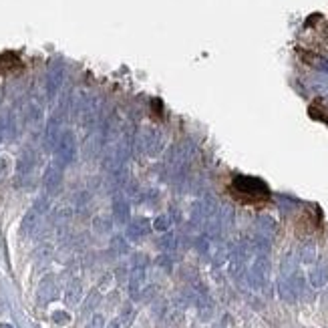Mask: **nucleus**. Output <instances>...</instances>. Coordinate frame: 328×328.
<instances>
[{
    "mask_svg": "<svg viewBox=\"0 0 328 328\" xmlns=\"http://www.w3.org/2000/svg\"><path fill=\"white\" fill-rule=\"evenodd\" d=\"M192 153H194V147H192L190 141H181V143L171 145L169 151H167V157H165V165H167L169 173L175 175V177L181 175L188 161H190V157H192Z\"/></svg>",
    "mask_w": 328,
    "mask_h": 328,
    "instance_id": "obj_1",
    "label": "nucleus"
},
{
    "mask_svg": "<svg viewBox=\"0 0 328 328\" xmlns=\"http://www.w3.org/2000/svg\"><path fill=\"white\" fill-rule=\"evenodd\" d=\"M55 153H57V161L55 163H59L61 167L73 163V159L77 155V141H75V133L71 129H66V131L59 135V141L55 145Z\"/></svg>",
    "mask_w": 328,
    "mask_h": 328,
    "instance_id": "obj_2",
    "label": "nucleus"
},
{
    "mask_svg": "<svg viewBox=\"0 0 328 328\" xmlns=\"http://www.w3.org/2000/svg\"><path fill=\"white\" fill-rule=\"evenodd\" d=\"M270 280V260L268 256H256L252 268L248 270V282L254 290H264Z\"/></svg>",
    "mask_w": 328,
    "mask_h": 328,
    "instance_id": "obj_3",
    "label": "nucleus"
},
{
    "mask_svg": "<svg viewBox=\"0 0 328 328\" xmlns=\"http://www.w3.org/2000/svg\"><path fill=\"white\" fill-rule=\"evenodd\" d=\"M233 190H238V192H242V194H246V196H268L270 194V190H268V185L264 183L262 179H258V177H250V175H238L236 179H233Z\"/></svg>",
    "mask_w": 328,
    "mask_h": 328,
    "instance_id": "obj_4",
    "label": "nucleus"
},
{
    "mask_svg": "<svg viewBox=\"0 0 328 328\" xmlns=\"http://www.w3.org/2000/svg\"><path fill=\"white\" fill-rule=\"evenodd\" d=\"M46 209H49V199H46V197L36 199V203L31 207V212H29V214L25 216V220H22L20 233H22V236H31V233L36 230V226L40 224V218L44 216Z\"/></svg>",
    "mask_w": 328,
    "mask_h": 328,
    "instance_id": "obj_5",
    "label": "nucleus"
},
{
    "mask_svg": "<svg viewBox=\"0 0 328 328\" xmlns=\"http://www.w3.org/2000/svg\"><path fill=\"white\" fill-rule=\"evenodd\" d=\"M145 256H135V266L131 270V276H129V294L133 300H139L141 296V288L145 284Z\"/></svg>",
    "mask_w": 328,
    "mask_h": 328,
    "instance_id": "obj_6",
    "label": "nucleus"
},
{
    "mask_svg": "<svg viewBox=\"0 0 328 328\" xmlns=\"http://www.w3.org/2000/svg\"><path fill=\"white\" fill-rule=\"evenodd\" d=\"M139 145L147 155H157L161 151V133L155 127H145L139 137Z\"/></svg>",
    "mask_w": 328,
    "mask_h": 328,
    "instance_id": "obj_7",
    "label": "nucleus"
},
{
    "mask_svg": "<svg viewBox=\"0 0 328 328\" xmlns=\"http://www.w3.org/2000/svg\"><path fill=\"white\" fill-rule=\"evenodd\" d=\"M42 183H44V190H46L49 196L59 194L61 183H63V167L59 163L49 165L46 171H44V175H42Z\"/></svg>",
    "mask_w": 328,
    "mask_h": 328,
    "instance_id": "obj_8",
    "label": "nucleus"
},
{
    "mask_svg": "<svg viewBox=\"0 0 328 328\" xmlns=\"http://www.w3.org/2000/svg\"><path fill=\"white\" fill-rule=\"evenodd\" d=\"M57 296V282H55V276H44L38 284V292H36V298L40 304H49L51 300H55Z\"/></svg>",
    "mask_w": 328,
    "mask_h": 328,
    "instance_id": "obj_9",
    "label": "nucleus"
},
{
    "mask_svg": "<svg viewBox=\"0 0 328 328\" xmlns=\"http://www.w3.org/2000/svg\"><path fill=\"white\" fill-rule=\"evenodd\" d=\"M153 230L151 228V222L147 218H135V220H129L127 224V236L129 240H141L145 236H149V231Z\"/></svg>",
    "mask_w": 328,
    "mask_h": 328,
    "instance_id": "obj_10",
    "label": "nucleus"
},
{
    "mask_svg": "<svg viewBox=\"0 0 328 328\" xmlns=\"http://www.w3.org/2000/svg\"><path fill=\"white\" fill-rule=\"evenodd\" d=\"M113 218L117 224H129V220H131L129 201L123 196H115V199H113Z\"/></svg>",
    "mask_w": 328,
    "mask_h": 328,
    "instance_id": "obj_11",
    "label": "nucleus"
},
{
    "mask_svg": "<svg viewBox=\"0 0 328 328\" xmlns=\"http://www.w3.org/2000/svg\"><path fill=\"white\" fill-rule=\"evenodd\" d=\"M61 121H63V117H53L46 123V131H44V145H46V149H55V145L59 141V135H61Z\"/></svg>",
    "mask_w": 328,
    "mask_h": 328,
    "instance_id": "obj_12",
    "label": "nucleus"
},
{
    "mask_svg": "<svg viewBox=\"0 0 328 328\" xmlns=\"http://www.w3.org/2000/svg\"><path fill=\"white\" fill-rule=\"evenodd\" d=\"M310 284L314 286V288H322V286H326L328 284V264L322 260V262H318L312 270H310Z\"/></svg>",
    "mask_w": 328,
    "mask_h": 328,
    "instance_id": "obj_13",
    "label": "nucleus"
},
{
    "mask_svg": "<svg viewBox=\"0 0 328 328\" xmlns=\"http://www.w3.org/2000/svg\"><path fill=\"white\" fill-rule=\"evenodd\" d=\"M81 298H83V286H81V282H79V280L68 282V286H66L65 290L66 304H68V306H77V304L81 302Z\"/></svg>",
    "mask_w": 328,
    "mask_h": 328,
    "instance_id": "obj_14",
    "label": "nucleus"
},
{
    "mask_svg": "<svg viewBox=\"0 0 328 328\" xmlns=\"http://www.w3.org/2000/svg\"><path fill=\"white\" fill-rule=\"evenodd\" d=\"M256 233H260L264 238H274L276 233V222L270 218V216H260L258 222H256Z\"/></svg>",
    "mask_w": 328,
    "mask_h": 328,
    "instance_id": "obj_15",
    "label": "nucleus"
},
{
    "mask_svg": "<svg viewBox=\"0 0 328 328\" xmlns=\"http://www.w3.org/2000/svg\"><path fill=\"white\" fill-rule=\"evenodd\" d=\"M34 165H36V157H34L33 151H25L22 153V157H20V161H18V177H27V175H31L34 169Z\"/></svg>",
    "mask_w": 328,
    "mask_h": 328,
    "instance_id": "obj_16",
    "label": "nucleus"
},
{
    "mask_svg": "<svg viewBox=\"0 0 328 328\" xmlns=\"http://www.w3.org/2000/svg\"><path fill=\"white\" fill-rule=\"evenodd\" d=\"M278 292H280V298H282L284 302H290V304L296 302V298H298L288 278H280V282H278Z\"/></svg>",
    "mask_w": 328,
    "mask_h": 328,
    "instance_id": "obj_17",
    "label": "nucleus"
},
{
    "mask_svg": "<svg viewBox=\"0 0 328 328\" xmlns=\"http://www.w3.org/2000/svg\"><path fill=\"white\" fill-rule=\"evenodd\" d=\"M316 260V244L314 242H304L300 248V262L312 264Z\"/></svg>",
    "mask_w": 328,
    "mask_h": 328,
    "instance_id": "obj_18",
    "label": "nucleus"
},
{
    "mask_svg": "<svg viewBox=\"0 0 328 328\" xmlns=\"http://www.w3.org/2000/svg\"><path fill=\"white\" fill-rule=\"evenodd\" d=\"M159 248L163 250L167 256H171L177 250V236L171 233V231H165V236L159 240Z\"/></svg>",
    "mask_w": 328,
    "mask_h": 328,
    "instance_id": "obj_19",
    "label": "nucleus"
},
{
    "mask_svg": "<svg viewBox=\"0 0 328 328\" xmlns=\"http://www.w3.org/2000/svg\"><path fill=\"white\" fill-rule=\"evenodd\" d=\"M133 318H135V308H133L131 304H123L121 320H119V322H123V326H129V324L133 322Z\"/></svg>",
    "mask_w": 328,
    "mask_h": 328,
    "instance_id": "obj_20",
    "label": "nucleus"
},
{
    "mask_svg": "<svg viewBox=\"0 0 328 328\" xmlns=\"http://www.w3.org/2000/svg\"><path fill=\"white\" fill-rule=\"evenodd\" d=\"M93 226H95V231H99V233H107V231H111V220L105 218V216H99V218H95Z\"/></svg>",
    "mask_w": 328,
    "mask_h": 328,
    "instance_id": "obj_21",
    "label": "nucleus"
},
{
    "mask_svg": "<svg viewBox=\"0 0 328 328\" xmlns=\"http://www.w3.org/2000/svg\"><path fill=\"white\" fill-rule=\"evenodd\" d=\"M169 226H171V220L167 218V216H159V218H155V222L151 224V228L155 231H167L169 230Z\"/></svg>",
    "mask_w": 328,
    "mask_h": 328,
    "instance_id": "obj_22",
    "label": "nucleus"
},
{
    "mask_svg": "<svg viewBox=\"0 0 328 328\" xmlns=\"http://www.w3.org/2000/svg\"><path fill=\"white\" fill-rule=\"evenodd\" d=\"M53 322L59 324V326H65V324L71 322V316H68V312H65V310H55V312H53Z\"/></svg>",
    "mask_w": 328,
    "mask_h": 328,
    "instance_id": "obj_23",
    "label": "nucleus"
},
{
    "mask_svg": "<svg viewBox=\"0 0 328 328\" xmlns=\"http://www.w3.org/2000/svg\"><path fill=\"white\" fill-rule=\"evenodd\" d=\"M99 302V292H91L89 298H87V304H85V308H83V312H89L91 308H95Z\"/></svg>",
    "mask_w": 328,
    "mask_h": 328,
    "instance_id": "obj_24",
    "label": "nucleus"
},
{
    "mask_svg": "<svg viewBox=\"0 0 328 328\" xmlns=\"http://www.w3.org/2000/svg\"><path fill=\"white\" fill-rule=\"evenodd\" d=\"M87 328H105V318H103L101 314H95V316L89 320Z\"/></svg>",
    "mask_w": 328,
    "mask_h": 328,
    "instance_id": "obj_25",
    "label": "nucleus"
},
{
    "mask_svg": "<svg viewBox=\"0 0 328 328\" xmlns=\"http://www.w3.org/2000/svg\"><path fill=\"white\" fill-rule=\"evenodd\" d=\"M113 248H117V254H127V244H125V240H121V238H115V240H113Z\"/></svg>",
    "mask_w": 328,
    "mask_h": 328,
    "instance_id": "obj_26",
    "label": "nucleus"
},
{
    "mask_svg": "<svg viewBox=\"0 0 328 328\" xmlns=\"http://www.w3.org/2000/svg\"><path fill=\"white\" fill-rule=\"evenodd\" d=\"M312 65L316 66V68H320V71H324V73H328V61H326V59H320V57H316V59L312 61Z\"/></svg>",
    "mask_w": 328,
    "mask_h": 328,
    "instance_id": "obj_27",
    "label": "nucleus"
},
{
    "mask_svg": "<svg viewBox=\"0 0 328 328\" xmlns=\"http://www.w3.org/2000/svg\"><path fill=\"white\" fill-rule=\"evenodd\" d=\"M6 171H8V163H6V159L0 157V177L6 175Z\"/></svg>",
    "mask_w": 328,
    "mask_h": 328,
    "instance_id": "obj_28",
    "label": "nucleus"
},
{
    "mask_svg": "<svg viewBox=\"0 0 328 328\" xmlns=\"http://www.w3.org/2000/svg\"><path fill=\"white\" fill-rule=\"evenodd\" d=\"M107 328H121V324H119V320H111V322L107 324Z\"/></svg>",
    "mask_w": 328,
    "mask_h": 328,
    "instance_id": "obj_29",
    "label": "nucleus"
},
{
    "mask_svg": "<svg viewBox=\"0 0 328 328\" xmlns=\"http://www.w3.org/2000/svg\"><path fill=\"white\" fill-rule=\"evenodd\" d=\"M4 141V135H2V125H0V143Z\"/></svg>",
    "mask_w": 328,
    "mask_h": 328,
    "instance_id": "obj_30",
    "label": "nucleus"
},
{
    "mask_svg": "<svg viewBox=\"0 0 328 328\" xmlns=\"http://www.w3.org/2000/svg\"><path fill=\"white\" fill-rule=\"evenodd\" d=\"M0 328H10V326H8V324H2V326H0Z\"/></svg>",
    "mask_w": 328,
    "mask_h": 328,
    "instance_id": "obj_31",
    "label": "nucleus"
},
{
    "mask_svg": "<svg viewBox=\"0 0 328 328\" xmlns=\"http://www.w3.org/2000/svg\"><path fill=\"white\" fill-rule=\"evenodd\" d=\"M214 328H224V326H222V324H218V326H214Z\"/></svg>",
    "mask_w": 328,
    "mask_h": 328,
    "instance_id": "obj_32",
    "label": "nucleus"
},
{
    "mask_svg": "<svg viewBox=\"0 0 328 328\" xmlns=\"http://www.w3.org/2000/svg\"><path fill=\"white\" fill-rule=\"evenodd\" d=\"M326 121H328V119H326Z\"/></svg>",
    "mask_w": 328,
    "mask_h": 328,
    "instance_id": "obj_33",
    "label": "nucleus"
}]
</instances>
